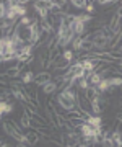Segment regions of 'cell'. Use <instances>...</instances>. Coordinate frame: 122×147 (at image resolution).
I'll return each instance as SVG.
<instances>
[{
    "label": "cell",
    "instance_id": "cell-1",
    "mask_svg": "<svg viewBox=\"0 0 122 147\" xmlns=\"http://www.w3.org/2000/svg\"><path fill=\"white\" fill-rule=\"evenodd\" d=\"M73 38L75 36H73V33H72V30H70V26L65 23L64 18H62L60 25L57 26V46L59 47H65L69 42L73 41Z\"/></svg>",
    "mask_w": 122,
    "mask_h": 147
},
{
    "label": "cell",
    "instance_id": "cell-2",
    "mask_svg": "<svg viewBox=\"0 0 122 147\" xmlns=\"http://www.w3.org/2000/svg\"><path fill=\"white\" fill-rule=\"evenodd\" d=\"M2 127H3V131H5L8 136L13 137V139H15V141H18L20 144H28L26 136H25L23 132L18 131V129L15 127V124H13V123H3V124H2Z\"/></svg>",
    "mask_w": 122,
    "mask_h": 147
},
{
    "label": "cell",
    "instance_id": "cell-3",
    "mask_svg": "<svg viewBox=\"0 0 122 147\" xmlns=\"http://www.w3.org/2000/svg\"><path fill=\"white\" fill-rule=\"evenodd\" d=\"M55 101H57L59 106H60L64 111H67V113H69V111H75V110H77V103L70 101L69 98H67V96H64L62 93H59L57 96H55Z\"/></svg>",
    "mask_w": 122,
    "mask_h": 147
},
{
    "label": "cell",
    "instance_id": "cell-4",
    "mask_svg": "<svg viewBox=\"0 0 122 147\" xmlns=\"http://www.w3.org/2000/svg\"><path fill=\"white\" fill-rule=\"evenodd\" d=\"M69 26H70V30H72V33H73V36L83 38V33H85L86 25H85V23H81V21L77 18V15L73 16V20H72V23H70Z\"/></svg>",
    "mask_w": 122,
    "mask_h": 147
},
{
    "label": "cell",
    "instance_id": "cell-5",
    "mask_svg": "<svg viewBox=\"0 0 122 147\" xmlns=\"http://www.w3.org/2000/svg\"><path fill=\"white\" fill-rule=\"evenodd\" d=\"M33 7H34L36 13L39 15L41 21H47V18H49V10L46 8L44 2H34V3H33Z\"/></svg>",
    "mask_w": 122,
    "mask_h": 147
},
{
    "label": "cell",
    "instance_id": "cell-6",
    "mask_svg": "<svg viewBox=\"0 0 122 147\" xmlns=\"http://www.w3.org/2000/svg\"><path fill=\"white\" fill-rule=\"evenodd\" d=\"M47 82H51V74L49 72H44V70H41V72H37L36 75H34V84L36 85H46Z\"/></svg>",
    "mask_w": 122,
    "mask_h": 147
},
{
    "label": "cell",
    "instance_id": "cell-7",
    "mask_svg": "<svg viewBox=\"0 0 122 147\" xmlns=\"http://www.w3.org/2000/svg\"><path fill=\"white\" fill-rule=\"evenodd\" d=\"M83 123H86V124H90V126H93V127L103 126V119H101V116H93V115L86 116L85 119H83Z\"/></svg>",
    "mask_w": 122,
    "mask_h": 147
},
{
    "label": "cell",
    "instance_id": "cell-8",
    "mask_svg": "<svg viewBox=\"0 0 122 147\" xmlns=\"http://www.w3.org/2000/svg\"><path fill=\"white\" fill-rule=\"evenodd\" d=\"M57 88H59V84L54 82V80H51V82H47L46 85H43V93L44 95H52L54 92H57Z\"/></svg>",
    "mask_w": 122,
    "mask_h": 147
},
{
    "label": "cell",
    "instance_id": "cell-9",
    "mask_svg": "<svg viewBox=\"0 0 122 147\" xmlns=\"http://www.w3.org/2000/svg\"><path fill=\"white\" fill-rule=\"evenodd\" d=\"M13 110H15V105L13 103H10V101H7V100H0V111L3 115H10Z\"/></svg>",
    "mask_w": 122,
    "mask_h": 147
},
{
    "label": "cell",
    "instance_id": "cell-10",
    "mask_svg": "<svg viewBox=\"0 0 122 147\" xmlns=\"http://www.w3.org/2000/svg\"><path fill=\"white\" fill-rule=\"evenodd\" d=\"M95 49V44L91 41V36H86V38H81V51H88L91 53Z\"/></svg>",
    "mask_w": 122,
    "mask_h": 147
},
{
    "label": "cell",
    "instance_id": "cell-11",
    "mask_svg": "<svg viewBox=\"0 0 122 147\" xmlns=\"http://www.w3.org/2000/svg\"><path fill=\"white\" fill-rule=\"evenodd\" d=\"M96 88H98V92H99V93H106L107 90H111V85H109V77H106V79L101 80L99 84L96 85Z\"/></svg>",
    "mask_w": 122,
    "mask_h": 147
},
{
    "label": "cell",
    "instance_id": "cell-12",
    "mask_svg": "<svg viewBox=\"0 0 122 147\" xmlns=\"http://www.w3.org/2000/svg\"><path fill=\"white\" fill-rule=\"evenodd\" d=\"M34 75L36 74L33 72V70H26L25 74H21V82L25 85H29L31 82H34Z\"/></svg>",
    "mask_w": 122,
    "mask_h": 147
},
{
    "label": "cell",
    "instance_id": "cell-13",
    "mask_svg": "<svg viewBox=\"0 0 122 147\" xmlns=\"http://www.w3.org/2000/svg\"><path fill=\"white\" fill-rule=\"evenodd\" d=\"M60 57H62L64 62L70 64V62H72V59H73V51H72V49H65L64 53L60 54Z\"/></svg>",
    "mask_w": 122,
    "mask_h": 147
},
{
    "label": "cell",
    "instance_id": "cell-14",
    "mask_svg": "<svg viewBox=\"0 0 122 147\" xmlns=\"http://www.w3.org/2000/svg\"><path fill=\"white\" fill-rule=\"evenodd\" d=\"M109 85H111V88L122 87V77H109Z\"/></svg>",
    "mask_w": 122,
    "mask_h": 147
},
{
    "label": "cell",
    "instance_id": "cell-15",
    "mask_svg": "<svg viewBox=\"0 0 122 147\" xmlns=\"http://www.w3.org/2000/svg\"><path fill=\"white\" fill-rule=\"evenodd\" d=\"M25 136H26V139H28V144H36V142H39L37 132H26Z\"/></svg>",
    "mask_w": 122,
    "mask_h": 147
},
{
    "label": "cell",
    "instance_id": "cell-16",
    "mask_svg": "<svg viewBox=\"0 0 122 147\" xmlns=\"http://www.w3.org/2000/svg\"><path fill=\"white\" fill-rule=\"evenodd\" d=\"M86 3H88V2H85V0H72V2H70V5L75 7V8H80V10H85Z\"/></svg>",
    "mask_w": 122,
    "mask_h": 147
},
{
    "label": "cell",
    "instance_id": "cell-17",
    "mask_svg": "<svg viewBox=\"0 0 122 147\" xmlns=\"http://www.w3.org/2000/svg\"><path fill=\"white\" fill-rule=\"evenodd\" d=\"M72 47H73L75 51H81V38L75 36L73 41H72Z\"/></svg>",
    "mask_w": 122,
    "mask_h": 147
},
{
    "label": "cell",
    "instance_id": "cell-18",
    "mask_svg": "<svg viewBox=\"0 0 122 147\" xmlns=\"http://www.w3.org/2000/svg\"><path fill=\"white\" fill-rule=\"evenodd\" d=\"M33 21H34V20H33V18H29V16H23V18H20L18 25H20V26H29Z\"/></svg>",
    "mask_w": 122,
    "mask_h": 147
},
{
    "label": "cell",
    "instance_id": "cell-19",
    "mask_svg": "<svg viewBox=\"0 0 122 147\" xmlns=\"http://www.w3.org/2000/svg\"><path fill=\"white\" fill-rule=\"evenodd\" d=\"M77 18H78V20L81 21V23H85V25L88 23V21H91V20H93V16H91V15H88V13H83V15H77Z\"/></svg>",
    "mask_w": 122,
    "mask_h": 147
},
{
    "label": "cell",
    "instance_id": "cell-20",
    "mask_svg": "<svg viewBox=\"0 0 122 147\" xmlns=\"http://www.w3.org/2000/svg\"><path fill=\"white\" fill-rule=\"evenodd\" d=\"M5 15H7V3L0 2V20H5Z\"/></svg>",
    "mask_w": 122,
    "mask_h": 147
},
{
    "label": "cell",
    "instance_id": "cell-21",
    "mask_svg": "<svg viewBox=\"0 0 122 147\" xmlns=\"http://www.w3.org/2000/svg\"><path fill=\"white\" fill-rule=\"evenodd\" d=\"M78 87L81 90H88L90 88V84H88V80L86 79H81V80H78Z\"/></svg>",
    "mask_w": 122,
    "mask_h": 147
},
{
    "label": "cell",
    "instance_id": "cell-22",
    "mask_svg": "<svg viewBox=\"0 0 122 147\" xmlns=\"http://www.w3.org/2000/svg\"><path fill=\"white\" fill-rule=\"evenodd\" d=\"M85 11L88 13V15H91V13L95 11V5H93L91 2H88V3H86V8H85Z\"/></svg>",
    "mask_w": 122,
    "mask_h": 147
},
{
    "label": "cell",
    "instance_id": "cell-23",
    "mask_svg": "<svg viewBox=\"0 0 122 147\" xmlns=\"http://www.w3.org/2000/svg\"><path fill=\"white\" fill-rule=\"evenodd\" d=\"M101 7H107V5H111V3H116V2H112V0H99L98 2Z\"/></svg>",
    "mask_w": 122,
    "mask_h": 147
},
{
    "label": "cell",
    "instance_id": "cell-24",
    "mask_svg": "<svg viewBox=\"0 0 122 147\" xmlns=\"http://www.w3.org/2000/svg\"><path fill=\"white\" fill-rule=\"evenodd\" d=\"M0 147H10L7 142H3V141H0Z\"/></svg>",
    "mask_w": 122,
    "mask_h": 147
},
{
    "label": "cell",
    "instance_id": "cell-25",
    "mask_svg": "<svg viewBox=\"0 0 122 147\" xmlns=\"http://www.w3.org/2000/svg\"><path fill=\"white\" fill-rule=\"evenodd\" d=\"M16 147H26V144H18Z\"/></svg>",
    "mask_w": 122,
    "mask_h": 147
},
{
    "label": "cell",
    "instance_id": "cell-26",
    "mask_svg": "<svg viewBox=\"0 0 122 147\" xmlns=\"http://www.w3.org/2000/svg\"><path fill=\"white\" fill-rule=\"evenodd\" d=\"M2 115H3V113H2V111H0V121H2Z\"/></svg>",
    "mask_w": 122,
    "mask_h": 147
},
{
    "label": "cell",
    "instance_id": "cell-27",
    "mask_svg": "<svg viewBox=\"0 0 122 147\" xmlns=\"http://www.w3.org/2000/svg\"><path fill=\"white\" fill-rule=\"evenodd\" d=\"M121 119H122V115H121Z\"/></svg>",
    "mask_w": 122,
    "mask_h": 147
}]
</instances>
